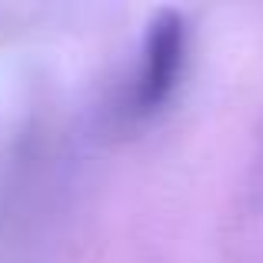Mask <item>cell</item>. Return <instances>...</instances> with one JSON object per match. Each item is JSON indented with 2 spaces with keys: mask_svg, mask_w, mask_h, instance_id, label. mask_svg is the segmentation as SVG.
I'll return each mask as SVG.
<instances>
[{
  "mask_svg": "<svg viewBox=\"0 0 263 263\" xmlns=\"http://www.w3.org/2000/svg\"><path fill=\"white\" fill-rule=\"evenodd\" d=\"M186 60V24L177 10H160L150 20L143 57L134 84L127 90V114L130 117H150L170 100L174 87L180 84Z\"/></svg>",
  "mask_w": 263,
  "mask_h": 263,
  "instance_id": "cell-1",
  "label": "cell"
}]
</instances>
